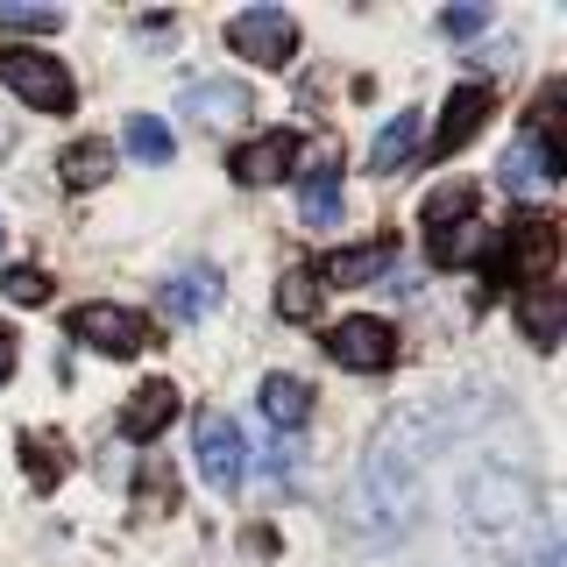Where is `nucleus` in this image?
<instances>
[{
  "mask_svg": "<svg viewBox=\"0 0 567 567\" xmlns=\"http://www.w3.org/2000/svg\"><path fill=\"white\" fill-rule=\"evenodd\" d=\"M554 262H560V227L546 220V213H525V220H511L496 277L511 270V284H518V291H539V284H554Z\"/></svg>",
  "mask_w": 567,
  "mask_h": 567,
  "instance_id": "nucleus-1",
  "label": "nucleus"
},
{
  "mask_svg": "<svg viewBox=\"0 0 567 567\" xmlns=\"http://www.w3.org/2000/svg\"><path fill=\"white\" fill-rule=\"evenodd\" d=\"M192 454H199V475L213 496H235L241 475H248V447H241V425L227 412H199V425H192Z\"/></svg>",
  "mask_w": 567,
  "mask_h": 567,
  "instance_id": "nucleus-2",
  "label": "nucleus"
},
{
  "mask_svg": "<svg viewBox=\"0 0 567 567\" xmlns=\"http://www.w3.org/2000/svg\"><path fill=\"white\" fill-rule=\"evenodd\" d=\"M0 79H8L35 114H71V100H79L71 71L58 58H43V50H0Z\"/></svg>",
  "mask_w": 567,
  "mask_h": 567,
  "instance_id": "nucleus-3",
  "label": "nucleus"
},
{
  "mask_svg": "<svg viewBox=\"0 0 567 567\" xmlns=\"http://www.w3.org/2000/svg\"><path fill=\"white\" fill-rule=\"evenodd\" d=\"M227 50L248 64H284L298 50V22L284 8H241V14H227Z\"/></svg>",
  "mask_w": 567,
  "mask_h": 567,
  "instance_id": "nucleus-4",
  "label": "nucleus"
},
{
  "mask_svg": "<svg viewBox=\"0 0 567 567\" xmlns=\"http://www.w3.org/2000/svg\"><path fill=\"white\" fill-rule=\"evenodd\" d=\"M64 327H71V341H85L93 354H142L150 348V319L128 306H79Z\"/></svg>",
  "mask_w": 567,
  "mask_h": 567,
  "instance_id": "nucleus-5",
  "label": "nucleus"
},
{
  "mask_svg": "<svg viewBox=\"0 0 567 567\" xmlns=\"http://www.w3.org/2000/svg\"><path fill=\"white\" fill-rule=\"evenodd\" d=\"M327 354H333L341 369H354V377H383V369L398 362V333H390L383 319L354 312V319H341V327L327 333Z\"/></svg>",
  "mask_w": 567,
  "mask_h": 567,
  "instance_id": "nucleus-6",
  "label": "nucleus"
},
{
  "mask_svg": "<svg viewBox=\"0 0 567 567\" xmlns=\"http://www.w3.org/2000/svg\"><path fill=\"white\" fill-rule=\"evenodd\" d=\"M554 177H560V142L546 135V128H525V135L504 150V164H496V185L518 192V199H539Z\"/></svg>",
  "mask_w": 567,
  "mask_h": 567,
  "instance_id": "nucleus-7",
  "label": "nucleus"
},
{
  "mask_svg": "<svg viewBox=\"0 0 567 567\" xmlns=\"http://www.w3.org/2000/svg\"><path fill=\"white\" fill-rule=\"evenodd\" d=\"M291 164H298V135H291V128H270V135L241 142V150L227 156V171H235L241 185H277Z\"/></svg>",
  "mask_w": 567,
  "mask_h": 567,
  "instance_id": "nucleus-8",
  "label": "nucleus"
},
{
  "mask_svg": "<svg viewBox=\"0 0 567 567\" xmlns=\"http://www.w3.org/2000/svg\"><path fill=\"white\" fill-rule=\"evenodd\" d=\"M483 121H489V85H461V93L440 106V135H433V150H440V156L468 150V142L483 135Z\"/></svg>",
  "mask_w": 567,
  "mask_h": 567,
  "instance_id": "nucleus-9",
  "label": "nucleus"
},
{
  "mask_svg": "<svg viewBox=\"0 0 567 567\" xmlns=\"http://www.w3.org/2000/svg\"><path fill=\"white\" fill-rule=\"evenodd\" d=\"M177 404H185V398H177V383H171V377L142 383L135 398H128V412H121V433H128L135 447H142V440H156V433H164V425L177 419Z\"/></svg>",
  "mask_w": 567,
  "mask_h": 567,
  "instance_id": "nucleus-10",
  "label": "nucleus"
},
{
  "mask_svg": "<svg viewBox=\"0 0 567 567\" xmlns=\"http://www.w3.org/2000/svg\"><path fill=\"white\" fill-rule=\"evenodd\" d=\"M390 262H398V241L377 235V241H362V248H333L319 277H327V284H377V277H390Z\"/></svg>",
  "mask_w": 567,
  "mask_h": 567,
  "instance_id": "nucleus-11",
  "label": "nucleus"
},
{
  "mask_svg": "<svg viewBox=\"0 0 567 567\" xmlns=\"http://www.w3.org/2000/svg\"><path fill=\"white\" fill-rule=\"evenodd\" d=\"M518 327L532 348H560V327H567V298L560 284H539V291H518Z\"/></svg>",
  "mask_w": 567,
  "mask_h": 567,
  "instance_id": "nucleus-12",
  "label": "nucleus"
},
{
  "mask_svg": "<svg viewBox=\"0 0 567 567\" xmlns=\"http://www.w3.org/2000/svg\"><path fill=\"white\" fill-rule=\"evenodd\" d=\"M58 177L71 192H93L114 177V142H100V135H85V142H71V150L58 156Z\"/></svg>",
  "mask_w": 567,
  "mask_h": 567,
  "instance_id": "nucleus-13",
  "label": "nucleus"
},
{
  "mask_svg": "<svg viewBox=\"0 0 567 567\" xmlns=\"http://www.w3.org/2000/svg\"><path fill=\"white\" fill-rule=\"evenodd\" d=\"M213 306H220V277L213 270H185V277L164 284V312L171 319H206Z\"/></svg>",
  "mask_w": 567,
  "mask_h": 567,
  "instance_id": "nucleus-14",
  "label": "nucleus"
},
{
  "mask_svg": "<svg viewBox=\"0 0 567 567\" xmlns=\"http://www.w3.org/2000/svg\"><path fill=\"white\" fill-rule=\"evenodd\" d=\"M298 213H306V227H333V220H341V164L306 171V185H298Z\"/></svg>",
  "mask_w": 567,
  "mask_h": 567,
  "instance_id": "nucleus-15",
  "label": "nucleus"
},
{
  "mask_svg": "<svg viewBox=\"0 0 567 567\" xmlns=\"http://www.w3.org/2000/svg\"><path fill=\"white\" fill-rule=\"evenodd\" d=\"M306 412H312V383L306 377H262V419L277 425H306Z\"/></svg>",
  "mask_w": 567,
  "mask_h": 567,
  "instance_id": "nucleus-16",
  "label": "nucleus"
},
{
  "mask_svg": "<svg viewBox=\"0 0 567 567\" xmlns=\"http://www.w3.org/2000/svg\"><path fill=\"white\" fill-rule=\"evenodd\" d=\"M185 114H199V121H235V114H248V85L206 79V85H192V93H185Z\"/></svg>",
  "mask_w": 567,
  "mask_h": 567,
  "instance_id": "nucleus-17",
  "label": "nucleus"
},
{
  "mask_svg": "<svg viewBox=\"0 0 567 567\" xmlns=\"http://www.w3.org/2000/svg\"><path fill=\"white\" fill-rule=\"evenodd\" d=\"M412 150H419V114L383 121V135L369 142V171H404V164H412Z\"/></svg>",
  "mask_w": 567,
  "mask_h": 567,
  "instance_id": "nucleus-18",
  "label": "nucleus"
},
{
  "mask_svg": "<svg viewBox=\"0 0 567 567\" xmlns=\"http://www.w3.org/2000/svg\"><path fill=\"white\" fill-rule=\"evenodd\" d=\"M121 142H128V150L142 156V164H171L177 156V142H171V128L156 114H128V128H121Z\"/></svg>",
  "mask_w": 567,
  "mask_h": 567,
  "instance_id": "nucleus-19",
  "label": "nucleus"
},
{
  "mask_svg": "<svg viewBox=\"0 0 567 567\" xmlns=\"http://www.w3.org/2000/svg\"><path fill=\"white\" fill-rule=\"evenodd\" d=\"M277 312H284V319H312V312H319V270H306V262H298V270H284Z\"/></svg>",
  "mask_w": 567,
  "mask_h": 567,
  "instance_id": "nucleus-20",
  "label": "nucleus"
},
{
  "mask_svg": "<svg viewBox=\"0 0 567 567\" xmlns=\"http://www.w3.org/2000/svg\"><path fill=\"white\" fill-rule=\"evenodd\" d=\"M22 468L35 489H50L64 475V440H43V433H22Z\"/></svg>",
  "mask_w": 567,
  "mask_h": 567,
  "instance_id": "nucleus-21",
  "label": "nucleus"
},
{
  "mask_svg": "<svg viewBox=\"0 0 567 567\" xmlns=\"http://www.w3.org/2000/svg\"><path fill=\"white\" fill-rule=\"evenodd\" d=\"M58 29H64L58 8H22V0L0 8V35H58Z\"/></svg>",
  "mask_w": 567,
  "mask_h": 567,
  "instance_id": "nucleus-22",
  "label": "nucleus"
},
{
  "mask_svg": "<svg viewBox=\"0 0 567 567\" xmlns=\"http://www.w3.org/2000/svg\"><path fill=\"white\" fill-rule=\"evenodd\" d=\"M0 291H8L14 306H43V298H50V277L35 270V262H14V270H0Z\"/></svg>",
  "mask_w": 567,
  "mask_h": 567,
  "instance_id": "nucleus-23",
  "label": "nucleus"
},
{
  "mask_svg": "<svg viewBox=\"0 0 567 567\" xmlns=\"http://www.w3.org/2000/svg\"><path fill=\"white\" fill-rule=\"evenodd\" d=\"M447 220H468V185H440L425 199V227H447Z\"/></svg>",
  "mask_w": 567,
  "mask_h": 567,
  "instance_id": "nucleus-24",
  "label": "nucleus"
},
{
  "mask_svg": "<svg viewBox=\"0 0 567 567\" xmlns=\"http://www.w3.org/2000/svg\"><path fill=\"white\" fill-rule=\"evenodd\" d=\"M425 248H433V262H461V256H468V227H433Z\"/></svg>",
  "mask_w": 567,
  "mask_h": 567,
  "instance_id": "nucleus-25",
  "label": "nucleus"
},
{
  "mask_svg": "<svg viewBox=\"0 0 567 567\" xmlns=\"http://www.w3.org/2000/svg\"><path fill=\"white\" fill-rule=\"evenodd\" d=\"M440 29H447V35H475V29H489V8H447Z\"/></svg>",
  "mask_w": 567,
  "mask_h": 567,
  "instance_id": "nucleus-26",
  "label": "nucleus"
},
{
  "mask_svg": "<svg viewBox=\"0 0 567 567\" xmlns=\"http://www.w3.org/2000/svg\"><path fill=\"white\" fill-rule=\"evenodd\" d=\"M14 377V333H0V383Z\"/></svg>",
  "mask_w": 567,
  "mask_h": 567,
  "instance_id": "nucleus-27",
  "label": "nucleus"
},
{
  "mask_svg": "<svg viewBox=\"0 0 567 567\" xmlns=\"http://www.w3.org/2000/svg\"><path fill=\"white\" fill-rule=\"evenodd\" d=\"M539 567H560V546H546V554H539Z\"/></svg>",
  "mask_w": 567,
  "mask_h": 567,
  "instance_id": "nucleus-28",
  "label": "nucleus"
},
{
  "mask_svg": "<svg viewBox=\"0 0 567 567\" xmlns=\"http://www.w3.org/2000/svg\"><path fill=\"white\" fill-rule=\"evenodd\" d=\"M0 241H8V227H0Z\"/></svg>",
  "mask_w": 567,
  "mask_h": 567,
  "instance_id": "nucleus-29",
  "label": "nucleus"
}]
</instances>
